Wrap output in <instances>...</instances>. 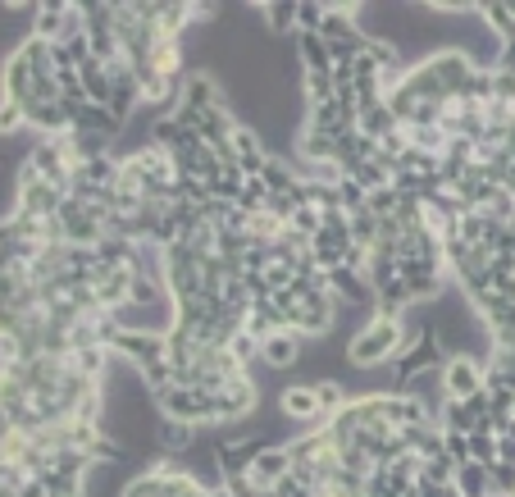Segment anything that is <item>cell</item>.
<instances>
[{
	"mask_svg": "<svg viewBox=\"0 0 515 497\" xmlns=\"http://www.w3.org/2000/svg\"><path fill=\"white\" fill-rule=\"evenodd\" d=\"M406 347H411V338H406V320L383 315V311H370L361 329L351 333L347 361L361 365V370H370V365H388L392 356H402Z\"/></svg>",
	"mask_w": 515,
	"mask_h": 497,
	"instance_id": "obj_1",
	"label": "cell"
},
{
	"mask_svg": "<svg viewBox=\"0 0 515 497\" xmlns=\"http://www.w3.org/2000/svg\"><path fill=\"white\" fill-rule=\"evenodd\" d=\"M392 384H411V379H420V374H438L447 365V352H443V342L433 338V324L420 333V338L406 347L402 356H392Z\"/></svg>",
	"mask_w": 515,
	"mask_h": 497,
	"instance_id": "obj_2",
	"label": "cell"
},
{
	"mask_svg": "<svg viewBox=\"0 0 515 497\" xmlns=\"http://www.w3.org/2000/svg\"><path fill=\"white\" fill-rule=\"evenodd\" d=\"M260 406V388L251 384V374H233L224 388L215 393V411L219 425H237V420H251Z\"/></svg>",
	"mask_w": 515,
	"mask_h": 497,
	"instance_id": "obj_3",
	"label": "cell"
},
{
	"mask_svg": "<svg viewBox=\"0 0 515 497\" xmlns=\"http://www.w3.org/2000/svg\"><path fill=\"white\" fill-rule=\"evenodd\" d=\"M484 388V365L474 361V356H447L443 365V397H452V402H465V397H474Z\"/></svg>",
	"mask_w": 515,
	"mask_h": 497,
	"instance_id": "obj_4",
	"label": "cell"
},
{
	"mask_svg": "<svg viewBox=\"0 0 515 497\" xmlns=\"http://www.w3.org/2000/svg\"><path fill=\"white\" fill-rule=\"evenodd\" d=\"M301 356H306V338L292 329L269 333V338L260 342V361H265L269 370H292V365H301Z\"/></svg>",
	"mask_w": 515,
	"mask_h": 497,
	"instance_id": "obj_5",
	"label": "cell"
},
{
	"mask_svg": "<svg viewBox=\"0 0 515 497\" xmlns=\"http://www.w3.org/2000/svg\"><path fill=\"white\" fill-rule=\"evenodd\" d=\"M288 470H292L288 443H269V447H260V452H256V461H251L247 479H251V488H274L283 475H288Z\"/></svg>",
	"mask_w": 515,
	"mask_h": 497,
	"instance_id": "obj_6",
	"label": "cell"
},
{
	"mask_svg": "<svg viewBox=\"0 0 515 497\" xmlns=\"http://www.w3.org/2000/svg\"><path fill=\"white\" fill-rule=\"evenodd\" d=\"M279 411L283 420H306V429L324 425L329 415H320V406H315V393H310V384H288L279 397Z\"/></svg>",
	"mask_w": 515,
	"mask_h": 497,
	"instance_id": "obj_7",
	"label": "cell"
},
{
	"mask_svg": "<svg viewBox=\"0 0 515 497\" xmlns=\"http://www.w3.org/2000/svg\"><path fill=\"white\" fill-rule=\"evenodd\" d=\"M265 32L274 37H297V0H274V5H256Z\"/></svg>",
	"mask_w": 515,
	"mask_h": 497,
	"instance_id": "obj_8",
	"label": "cell"
},
{
	"mask_svg": "<svg viewBox=\"0 0 515 497\" xmlns=\"http://www.w3.org/2000/svg\"><path fill=\"white\" fill-rule=\"evenodd\" d=\"M297 55H301V73H320L329 69V46H324L320 32H297Z\"/></svg>",
	"mask_w": 515,
	"mask_h": 497,
	"instance_id": "obj_9",
	"label": "cell"
},
{
	"mask_svg": "<svg viewBox=\"0 0 515 497\" xmlns=\"http://www.w3.org/2000/svg\"><path fill=\"white\" fill-rule=\"evenodd\" d=\"M452 488L461 497H488V493H493V484H488V466H479V461H465V466H456Z\"/></svg>",
	"mask_w": 515,
	"mask_h": 497,
	"instance_id": "obj_10",
	"label": "cell"
},
{
	"mask_svg": "<svg viewBox=\"0 0 515 497\" xmlns=\"http://www.w3.org/2000/svg\"><path fill=\"white\" fill-rule=\"evenodd\" d=\"M310 393H315V406H320V415H338L342 406L351 402L347 388H342L338 379H329V374H324V379H315V384H310Z\"/></svg>",
	"mask_w": 515,
	"mask_h": 497,
	"instance_id": "obj_11",
	"label": "cell"
},
{
	"mask_svg": "<svg viewBox=\"0 0 515 497\" xmlns=\"http://www.w3.org/2000/svg\"><path fill=\"white\" fill-rule=\"evenodd\" d=\"M452 475H456V466L447 461V456H438V461H420L415 488H452Z\"/></svg>",
	"mask_w": 515,
	"mask_h": 497,
	"instance_id": "obj_12",
	"label": "cell"
},
{
	"mask_svg": "<svg viewBox=\"0 0 515 497\" xmlns=\"http://www.w3.org/2000/svg\"><path fill=\"white\" fill-rule=\"evenodd\" d=\"M237 206L247 210V215H260V210L269 206V187L260 183V174H256V178H247V183H242V192H237Z\"/></svg>",
	"mask_w": 515,
	"mask_h": 497,
	"instance_id": "obj_13",
	"label": "cell"
},
{
	"mask_svg": "<svg viewBox=\"0 0 515 497\" xmlns=\"http://www.w3.org/2000/svg\"><path fill=\"white\" fill-rule=\"evenodd\" d=\"M329 5L324 0H297V32H320Z\"/></svg>",
	"mask_w": 515,
	"mask_h": 497,
	"instance_id": "obj_14",
	"label": "cell"
},
{
	"mask_svg": "<svg viewBox=\"0 0 515 497\" xmlns=\"http://www.w3.org/2000/svg\"><path fill=\"white\" fill-rule=\"evenodd\" d=\"M338 206H342V215H351V210H365V187L356 183V178H347V174L338 178Z\"/></svg>",
	"mask_w": 515,
	"mask_h": 497,
	"instance_id": "obj_15",
	"label": "cell"
},
{
	"mask_svg": "<svg viewBox=\"0 0 515 497\" xmlns=\"http://www.w3.org/2000/svg\"><path fill=\"white\" fill-rule=\"evenodd\" d=\"M443 452L452 466H465L470 461V434H456V429H443Z\"/></svg>",
	"mask_w": 515,
	"mask_h": 497,
	"instance_id": "obj_16",
	"label": "cell"
},
{
	"mask_svg": "<svg viewBox=\"0 0 515 497\" xmlns=\"http://www.w3.org/2000/svg\"><path fill=\"white\" fill-rule=\"evenodd\" d=\"M470 461H479V466H497V438L493 434H470Z\"/></svg>",
	"mask_w": 515,
	"mask_h": 497,
	"instance_id": "obj_17",
	"label": "cell"
},
{
	"mask_svg": "<svg viewBox=\"0 0 515 497\" xmlns=\"http://www.w3.org/2000/svg\"><path fill=\"white\" fill-rule=\"evenodd\" d=\"M23 133V105L19 101H0V137Z\"/></svg>",
	"mask_w": 515,
	"mask_h": 497,
	"instance_id": "obj_18",
	"label": "cell"
},
{
	"mask_svg": "<svg viewBox=\"0 0 515 497\" xmlns=\"http://www.w3.org/2000/svg\"><path fill=\"white\" fill-rule=\"evenodd\" d=\"M488 484H493V493L511 497L515 493V466H502V461H497V466H488Z\"/></svg>",
	"mask_w": 515,
	"mask_h": 497,
	"instance_id": "obj_19",
	"label": "cell"
},
{
	"mask_svg": "<svg viewBox=\"0 0 515 497\" xmlns=\"http://www.w3.org/2000/svg\"><path fill=\"white\" fill-rule=\"evenodd\" d=\"M497 461H502V466H515V438H497Z\"/></svg>",
	"mask_w": 515,
	"mask_h": 497,
	"instance_id": "obj_20",
	"label": "cell"
},
{
	"mask_svg": "<svg viewBox=\"0 0 515 497\" xmlns=\"http://www.w3.org/2000/svg\"><path fill=\"white\" fill-rule=\"evenodd\" d=\"M488 497H506V493H488Z\"/></svg>",
	"mask_w": 515,
	"mask_h": 497,
	"instance_id": "obj_21",
	"label": "cell"
}]
</instances>
